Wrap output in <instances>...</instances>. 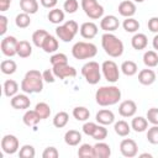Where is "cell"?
<instances>
[{"label":"cell","mask_w":158,"mask_h":158,"mask_svg":"<svg viewBox=\"0 0 158 158\" xmlns=\"http://www.w3.org/2000/svg\"><path fill=\"white\" fill-rule=\"evenodd\" d=\"M56 78L58 79H65V78H74L77 75V69L69 64H60L54 65L52 68Z\"/></svg>","instance_id":"obj_12"},{"label":"cell","mask_w":158,"mask_h":158,"mask_svg":"<svg viewBox=\"0 0 158 158\" xmlns=\"http://www.w3.org/2000/svg\"><path fill=\"white\" fill-rule=\"evenodd\" d=\"M79 32V26L74 20H69L67 22H64L63 25H59L56 28V35L59 40H62L63 42H70L72 40H74L75 35Z\"/></svg>","instance_id":"obj_6"},{"label":"cell","mask_w":158,"mask_h":158,"mask_svg":"<svg viewBox=\"0 0 158 158\" xmlns=\"http://www.w3.org/2000/svg\"><path fill=\"white\" fill-rule=\"evenodd\" d=\"M133 1H135V2H143L144 0H133Z\"/></svg>","instance_id":"obj_55"},{"label":"cell","mask_w":158,"mask_h":158,"mask_svg":"<svg viewBox=\"0 0 158 158\" xmlns=\"http://www.w3.org/2000/svg\"><path fill=\"white\" fill-rule=\"evenodd\" d=\"M148 127V120L142 116H136L131 121V128L136 132H144Z\"/></svg>","instance_id":"obj_25"},{"label":"cell","mask_w":158,"mask_h":158,"mask_svg":"<svg viewBox=\"0 0 158 158\" xmlns=\"http://www.w3.org/2000/svg\"><path fill=\"white\" fill-rule=\"evenodd\" d=\"M101 73L109 83H116L120 79V69L114 60H105L101 64Z\"/></svg>","instance_id":"obj_8"},{"label":"cell","mask_w":158,"mask_h":158,"mask_svg":"<svg viewBox=\"0 0 158 158\" xmlns=\"http://www.w3.org/2000/svg\"><path fill=\"white\" fill-rule=\"evenodd\" d=\"M137 111V105L133 100H125L118 105V114L122 117H132Z\"/></svg>","instance_id":"obj_15"},{"label":"cell","mask_w":158,"mask_h":158,"mask_svg":"<svg viewBox=\"0 0 158 158\" xmlns=\"http://www.w3.org/2000/svg\"><path fill=\"white\" fill-rule=\"evenodd\" d=\"M19 138L14 135H5L1 139V149L6 154H15L19 151Z\"/></svg>","instance_id":"obj_10"},{"label":"cell","mask_w":158,"mask_h":158,"mask_svg":"<svg viewBox=\"0 0 158 158\" xmlns=\"http://www.w3.org/2000/svg\"><path fill=\"white\" fill-rule=\"evenodd\" d=\"M81 75L90 85H95L101 79V65L98 62L90 60L81 67Z\"/></svg>","instance_id":"obj_5"},{"label":"cell","mask_w":158,"mask_h":158,"mask_svg":"<svg viewBox=\"0 0 158 158\" xmlns=\"http://www.w3.org/2000/svg\"><path fill=\"white\" fill-rule=\"evenodd\" d=\"M156 72L152 70V69H142L139 70L138 73V81L142 84V85H152L154 81H156Z\"/></svg>","instance_id":"obj_19"},{"label":"cell","mask_w":158,"mask_h":158,"mask_svg":"<svg viewBox=\"0 0 158 158\" xmlns=\"http://www.w3.org/2000/svg\"><path fill=\"white\" fill-rule=\"evenodd\" d=\"M147 120L152 125H158V109L157 107H151L147 111Z\"/></svg>","instance_id":"obj_46"},{"label":"cell","mask_w":158,"mask_h":158,"mask_svg":"<svg viewBox=\"0 0 158 158\" xmlns=\"http://www.w3.org/2000/svg\"><path fill=\"white\" fill-rule=\"evenodd\" d=\"M147 141L151 144H158V125H153L147 131Z\"/></svg>","instance_id":"obj_44"},{"label":"cell","mask_w":158,"mask_h":158,"mask_svg":"<svg viewBox=\"0 0 158 158\" xmlns=\"http://www.w3.org/2000/svg\"><path fill=\"white\" fill-rule=\"evenodd\" d=\"M152 46H153V48L156 49V51H158V33L153 37V41H152Z\"/></svg>","instance_id":"obj_53"},{"label":"cell","mask_w":158,"mask_h":158,"mask_svg":"<svg viewBox=\"0 0 158 158\" xmlns=\"http://www.w3.org/2000/svg\"><path fill=\"white\" fill-rule=\"evenodd\" d=\"M114 130H115L116 135H118V136H121V137H126V136H128L130 132H131V126H130L126 121L120 120V121L115 122Z\"/></svg>","instance_id":"obj_31"},{"label":"cell","mask_w":158,"mask_h":158,"mask_svg":"<svg viewBox=\"0 0 158 158\" xmlns=\"http://www.w3.org/2000/svg\"><path fill=\"white\" fill-rule=\"evenodd\" d=\"M32 54V46L28 41H19L17 44V56L20 58H28Z\"/></svg>","instance_id":"obj_28"},{"label":"cell","mask_w":158,"mask_h":158,"mask_svg":"<svg viewBox=\"0 0 158 158\" xmlns=\"http://www.w3.org/2000/svg\"><path fill=\"white\" fill-rule=\"evenodd\" d=\"M49 62L52 64V67L54 65H60V64H68V57L64 53H54L51 58Z\"/></svg>","instance_id":"obj_42"},{"label":"cell","mask_w":158,"mask_h":158,"mask_svg":"<svg viewBox=\"0 0 158 158\" xmlns=\"http://www.w3.org/2000/svg\"><path fill=\"white\" fill-rule=\"evenodd\" d=\"M0 69H1V72H2L4 74H6V75H11V74H14V73L16 72V69H17V64H16V62L12 60V59H5V60L1 62V64H0Z\"/></svg>","instance_id":"obj_36"},{"label":"cell","mask_w":158,"mask_h":158,"mask_svg":"<svg viewBox=\"0 0 158 158\" xmlns=\"http://www.w3.org/2000/svg\"><path fill=\"white\" fill-rule=\"evenodd\" d=\"M73 116L77 121H86L90 117V111L85 106H77L73 109Z\"/></svg>","instance_id":"obj_37"},{"label":"cell","mask_w":158,"mask_h":158,"mask_svg":"<svg viewBox=\"0 0 158 158\" xmlns=\"http://www.w3.org/2000/svg\"><path fill=\"white\" fill-rule=\"evenodd\" d=\"M7 31V17L5 15H0V35L4 36Z\"/></svg>","instance_id":"obj_51"},{"label":"cell","mask_w":158,"mask_h":158,"mask_svg":"<svg viewBox=\"0 0 158 158\" xmlns=\"http://www.w3.org/2000/svg\"><path fill=\"white\" fill-rule=\"evenodd\" d=\"M10 105H11L14 109H16V110H26V109L30 107L31 100H30V98L26 95V93H25V94H16L15 96L11 98Z\"/></svg>","instance_id":"obj_14"},{"label":"cell","mask_w":158,"mask_h":158,"mask_svg":"<svg viewBox=\"0 0 158 158\" xmlns=\"http://www.w3.org/2000/svg\"><path fill=\"white\" fill-rule=\"evenodd\" d=\"M94 139H96V141H104L106 137H107V130H106V127L104 126V125H98V127L95 128V131H94V133H93V136H91Z\"/></svg>","instance_id":"obj_43"},{"label":"cell","mask_w":158,"mask_h":158,"mask_svg":"<svg viewBox=\"0 0 158 158\" xmlns=\"http://www.w3.org/2000/svg\"><path fill=\"white\" fill-rule=\"evenodd\" d=\"M122 27L126 32L135 33L139 30V22L133 17H126V20H123V22H122Z\"/></svg>","instance_id":"obj_34"},{"label":"cell","mask_w":158,"mask_h":158,"mask_svg":"<svg viewBox=\"0 0 158 158\" xmlns=\"http://www.w3.org/2000/svg\"><path fill=\"white\" fill-rule=\"evenodd\" d=\"M17 44L19 41L16 37L14 36H6L1 40V52L4 56L6 57H14L15 54H17Z\"/></svg>","instance_id":"obj_9"},{"label":"cell","mask_w":158,"mask_h":158,"mask_svg":"<svg viewBox=\"0 0 158 158\" xmlns=\"http://www.w3.org/2000/svg\"><path fill=\"white\" fill-rule=\"evenodd\" d=\"M98 53V48L94 43L91 42H77L73 47H72V56L75 59H90L94 58Z\"/></svg>","instance_id":"obj_4"},{"label":"cell","mask_w":158,"mask_h":158,"mask_svg":"<svg viewBox=\"0 0 158 158\" xmlns=\"http://www.w3.org/2000/svg\"><path fill=\"white\" fill-rule=\"evenodd\" d=\"M6 1H10V2H11V1H12V0H6Z\"/></svg>","instance_id":"obj_56"},{"label":"cell","mask_w":158,"mask_h":158,"mask_svg":"<svg viewBox=\"0 0 158 158\" xmlns=\"http://www.w3.org/2000/svg\"><path fill=\"white\" fill-rule=\"evenodd\" d=\"M143 63L148 68H154L158 65V54L156 51H147L143 54Z\"/></svg>","instance_id":"obj_30"},{"label":"cell","mask_w":158,"mask_h":158,"mask_svg":"<svg viewBox=\"0 0 158 158\" xmlns=\"http://www.w3.org/2000/svg\"><path fill=\"white\" fill-rule=\"evenodd\" d=\"M148 30L153 33H158V17L157 16H153L148 20Z\"/></svg>","instance_id":"obj_49"},{"label":"cell","mask_w":158,"mask_h":158,"mask_svg":"<svg viewBox=\"0 0 158 158\" xmlns=\"http://www.w3.org/2000/svg\"><path fill=\"white\" fill-rule=\"evenodd\" d=\"M41 5L46 9H54V6L57 5L58 0H40Z\"/></svg>","instance_id":"obj_52"},{"label":"cell","mask_w":158,"mask_h":158,"mask_svg":"<svg viewBox=\"0 0 158 158\" xmlns=\"http://www.w3.org/2000/svg\"><path fill=\"white\" fill-rule=\"evenodd\" d=\"M101 46L105 53L112 58L121 57L123 53V43L111 32H105L101 36Z\"/></svg>","instance_id":"obj_3"},{"label":"cell","mask_w":158,"mask_h":158,"mask_svg":"<svg viewBox=\"0 0 158 158\" xmlns=\"http://www.w3.org/2000/svg\"><path fill=\"white\" fill-rule=\"evenodd\" d=\"M121 72L126 75V77H133L137 72H138V67L133 60H125L121 64Z\"/></svg>","instance_id":"obj_29"},{"label":"cell","mask_w":158,"mask_h":158,"mask_svg":"<svg viewBox=\"0 0 158 158\" xmlns=\"http://www.w3.org/2000/svg\"><path fill=\"white\" fill-rule=\"evenodd\" d=\"M68 121H69V115H68L65 111H59V112H57V114L54 115V117H53V125H54V127H57V128H63V127H65L67 123H68Z\"/></svg>","instance_id":"obj_33"},{"label":"cell","mask_w":158,"mask_h":158,"mask_svg":"<svg viewBox=\"0 0 158 158\" xmlns=\"http://www.w3.org/2000/svg\"><path fill=\"white\" fill-rule=\"evenodd\" d=\"M42 77H43V80L46 83H54L56 79H57L56 75H54V73H53V70H51V69H46L42 73Z\"/></svg>","instance_id":"obj_50"},{"label":"cell","mask_w":158,"mask_h":158,"mask_svg":"<svg viewBox=\"0 0 158 158\" xmlns=\"http://www.w3.org/2000/svg\"><path fill=\"white\" fill-rule=\"evenodd\" d=\"M64 142L68 146H78L81 142V133L77 130H69L64 135Z\"/></svg>","instance_id":"obj_22"},{"label":"cell","mask_w":158,"mask_h":158,"mask_svg":"<svg viewBox=\"0 0 158 158\" xmlns=\"http://www.w3.org/2000/svg\"><path fill=\"white\" fill-rule=\"evenodd\" d=\"M47 17H48L49 22H52L54 25H59V23H62L64 21V11L60 10V9H56L54 7L48 12Z\"/></svg>","instance_id":"obj_32"},{"label":"cell","mask_w":158,"mask_h":158,"mask_svg":"<svg viewBox=\"0 0 158 158\" xmlns=\"http://www.w3.org/2000/svg\"><path fill=\"white\" fill-rule=\"evenodd\" d=\"M79 32H80V36L85 40H91L94 38L96 35H98V26L91 22V21H88V22H84L81 23L80 28H79Z\"/></svg>","instance_id":"obj_16"},{"label":"cell","mask_w":158,"mask_h":158,"mask_svg":"<svg viewBox=\"0 0 158 158\" xmlns=\"http://www.w3.org/2000/svg\"><path fill=\"white\" fill-rule=\"evenodd\" d=\"M22 121L26 126L28 127H33L36 126L40 121H41V117L38 116V114L36 112V110H27L23 116H22Z\"/></svg>","instance_id":"obj_23"},{"label":"cell","mask_w":158,"mask_h":158,"mask_svg":"<svg viewBox=\"0 0 158 158\" xmlns=\"http://www.w3.org/2000/svg\"><path fill=\"white\" fill-rule=\"evenodd\" d=\"M95 100L100 106H111L121 100V90L115 85L101 86L95 93Z\"/></svg>","instance_id":"obj_2"},{"label":"cell","mask_w":158,"mask_h":158,"mask_svg":"<svg viewBox=\"0 0 158 158\" xmlns=\"http://www.w3.org/2000/svg\"><path fill=\"white\" fill-rule=\"evenodd\" d=\"M98 127V125L95 123V122H85L84 125H83V132L86 135V136H93V133H94V131H95V128Z\"/></svg>","instance_id":"obj_47"},{"label":"cell","mask_w":158,"mask_h":158,"mask_svg":"<svg viewBox=\"0 0 158 158\" xmlns=\"http://www.w3.org/2000/svg\"><path fill=\"white\" fill-rule=\"evenodd\" d=\"M79 7V2L78 0H65L63 4V9L65 12L68 14H74Z\"/></svg>","instance_id":"obj_45"},{"label":"cell","mask_w":158,"mask_h":158,"mask_svg":"<svg viewBox=\"0 0 158 158\" xmlns=\"http://www.w3.org/2000/svg\"><path fill=\"white\" fill-rule=\"evenodd\" d=\"M36 156V151L31 144H23L19 151V157L21 158H33Z\"/></svg>","instance_id":"obj_41"},{"label":"cell","mask_w":158,"mask_h":158,"mask_svg":"<svg viewBox=\"0 0 158 158\" xmlns=\"http://www.w3.org/2000/svg\"><path fill=\"white\" fill-rule=\"evenodd\" d=\"M78 156L80 158H94V146L89 143H83L78 148Z\"/></svg>","instance_id":"obj_39"},{"label":"cell","mask_w":158,"mask_h":158,"mask_svg":"<svg viewBox=\"0 0 158 158\" xmlns=\"http://www.w3.org/2000/svg\"><path fill=\"white\" fill-rule=\"evenodd\" d=\"M58 40L52 36V35H48V37L44 40L43 42V46H42V49L46 52V53H54L57 49H58Z\"/></svg>","instance_id":"obj_26"},{"label":"cell","mask_w":158,"mask_h":158,"mask_svg":"<svg viewBox=\"0 0 158 158\" xmlns=\"http://www.w3.org/2000/svg\"><path fill=\"white\" fill-rule=\"evenodd\" d=\"M81 9L91 20L101 19L104 15V7L96 0H81Z\"/></svg>","instance_id":"obj_7"},{"label":"cell","mask_w":158,"mask_h":158,"mask_svg":"<svg viewBox=\"0 0 158 158\" xmlns=\"http://www.w3.org/2000/svg\"><path fill=\"white\" fill-rule=\"evenodd\" d=\"M120 152L123 157H127V158H132V157H136L137 153H138V146L136 143L135 139L132 138H125L121 141L120 143Z\"/></svg>","instance_id":"obj_11"},{"label":"cell","mask_w":158,"mask_h":158,"mask_svg":"<svg viewBox=\"0 0 158 158\" xmlns=\"http://www.w3.org/2000/svg\"><path fill=\"white\" fill-rule=\"evenodd\" d=\"M43 77L40 70L31 69L28 70L22 81H21V90L26 94H35L41 93L43 90Z\"/></svg>","instance_id":"obj_1"},{"label":"cell","mask_w":158,"mask_h":158,"mask_svg":"<svg viewBox=\"0 0 158 158\" xmlns=\"http://www.w3.org/2000/svg\"><path fill=\"white\" fill-rule=\"evenodd\" d=\"M95 120H96L100 125L107 126V125L114 123V121H115V115H114V112H112L111 110H109V109H102V110H99V111L96 112Z\"/></svg>","instance_id":"obj_18"},{"label":"cell","mask_w":158,"mask_h":158,"mask_svg":"<svg viewBox=\"0 0 158 158\" xmlns=\"http://www.w3.org/2000/svg\"><path fill=\"white\" fill-rule=\"evenodd\" d=\"M148 44V38L144 33H135L133 37L131 38V46L136 51H142L147 47Z\"/></svg>","instance_id":"obj_21"},{"label":"cell","mask_w":158,"mask_h":158,"mask_svg":"<svg viewBox=\"0 0 158 158\" xmlns=\"http://www.w3.org/2000/svg\"><path fill=\"white\" fill-rule=\"evenodd\" d=\"M136 4L131 0H125V1H121L118 4V7H117V11L121 16L123 17H132L135 14H136Z\"/></svg>","instance_id":"obj_17"},{"label":"cell","mask_w":158,"mask_h":158,"mask_svg":"<svg viewBox=\"0 0 158 158\" xmlns=\"http://www.w3.org/2000/svg\"><path fill=\"white\" fill-rule=\"evenodd\" d=\"M141 157H148V158H152V154H151V153H142Z\"/></svg>","instance_id":"obj_54"},{"label":"cell","mask_w":158,"mask_h":158,"mask_svg":"<svg viewBox=\"0 0 158 158\" xmlns=\"http://www.w3.org/2000/svg\"><path fill=\"white\" fill-rule=\"evenodd\" d=\"M35 110L38 114V116L41 117V120L48 118L49 115H51V107H49V105L47 102H38V104H36Z\"/></svg>","instance_id":"obj_38"},{"label":"cell","mask_w":158,"mask_h":158,"mask_svg":"<svg viewBox=\"0 0 158 158\" xmlns=\"http://www.w3.org/2000/svg\"><path fill=\"white\" fill-rule=\"evenodd\" d=\"M48 35L49 33L46 30H37V31H35L32 33V42H33V44L36 47H38V48H42L43 42L48 37Z\"/></svg>","instance_id":"obj_35"},{"label":"cell","mask_w":158,"mask_h":158,"mask_svg":"<svg viewBox=\"0 0 158 158\" xmlns=\"http://www.w3.org/2000/svg\"><path fill=\"white\" fill-rule=\"evenodd\" d=\"M20 7L22 12L32 15L38 11V2L37 0H20Z\"/></svg>","instance_id":"obj_24"},{"label":"cell","mask_w":158,"mask_h":158,"mask_svg":"<svg viewBox=\"0 0 158 158\" xmlns=\"http://www.w3.org/2000/svg\"><path fill=\"white\" fill-rule=\"evenodd\" d=\"M118 26H120V21L115 15H106L101 17L100 28L104 30L105 32H114L118 28Z\"/></svg>","instance_id":"obj_13"},{"label":"cell","mask_w":158,"mask_h":158,"mask_svg":"<svg viewBox=\"0 0 158 158\" xmlns=\"http://www.w3.org/2000/svg\"><path fill=\"white\" fill-rule=\"evenodd\" d=\"M2 89H4V95L11 99L12 96H15L17 94V91H19V84L15 80H12V79H7L4 83Z\"/></svg>","instance_id":"obj_27"},{"label":"cell","mask_w":158,"mask_h":158,"mask_svg":"<svg viewBox=\"0 0 158 158\" xmlns=\"http://www.w3.org/2000/svg\"><path fill=\"white\" fill-rule=\"evenodd\" d=\"M111 156V148L107 143L99 141L94 144V158H109Z\"/></svg>","instance_id":"obj_20"},{"label":"cell","mask_w":158,"mask_h":158,"mask_svg":"<svg viewBox=\"0 0 158 158\" xmlns=\"http://www.w3.org/2000/svg\"><path fill=\"white\" fill-rule=\"evenodd\" d=\"M15 23L19 28H26L31 25V19L30 15L26 12H21L15 17Z\"/></svg>","instance_id":"obj_40"},{"label":"cell","mask_w":158,"mask_h":158,"mask_svg":"<svg viewBox=\"0 0 158 158\" xmlns=\"http://www.w3.org/2000/svg\"><path fill=\"white\" fill-rule=\"evenodd\" d=\"M58 156H59V153L56 147H47L42 153L43 158H57Z\"/></svg>","instance_id":"obj_48"}]
</instances>
